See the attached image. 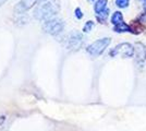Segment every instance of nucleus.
Segmentation results:
<instances>
[{"label":"nucleus","mask_w":146,"mask_h":131,"mask_svg":"<svg viewBox=\"0 0 146 131\" xmlns=\"http://www.w3.org/2000/svg\"><path fill=\"white\" fill-rule=\"evenodd\" d=\"M6 2H7V0H0V7L2 6L3 3H6Z\"/></svg>","instance_id":"obj_17"},{"label":"nucleus","mask_w":146,"mask_h":131,"mask_svg":"<svg viewBox=\"0 0 146 131\" xmlns=\"http://www.w3.org/2000/svg\"><path fill=\"white\" fill-rule=\"evenodd\" d=\"M64 29V23L60 19H49L46 20L43 24V31L49 35H58Z\"/></svg>","instance_id":"obj_3"},{"label":"nucleus","mask_w":146,"mask_h":131,"mask_svg":"<svg viewBox=\"0 0 146 131\" xmlns=\"http://www.w3.org/2000/svg\"><path fill=\"white\" fill-rule=\"evenodd\" d=\"M143 6H144V9L146 10V0H143Z\"/></svg>","instance_id":"obj_18"},{"label":"nucleus","mask_w":146,"mask_h":131,"mask_svg":"<svg viewBox=\"0 0 146 131\" xmlns=\"http://www.w3.org/2000/svg\"><path fill=\"white\" fill-rule=\"evenodd\" d=\"M74 13H75V17H76V19H82L83 18V12H82V10L80 9V8H76L75 9V11H74Z\"/></svg>","instance_id":"obj_15"},{"label":"nucleus","mask_w":146,"mask_h":131,"mask_svg":"<svg viewBox=\"0 0 146 131\" xmlns=\"http://www.w3.org/2000/svg\"><path fill=\"white\" fill-rule=\"evenodd\" d=\"M130 3V0H116V6L119 7V8H127Z\"/></svg>","instance_id":"obj_14"},{"label":"nucleus","mask_w":146,"mask_h":131,"mask_svg":"<svg viewBox=\"0 0 146 131\" xmlns=\"http://www.w3.org/2000/svg\"><path fill=\"white\" fill-rule=\"evenodd\" d=\"M38 1L39 0H21L17 6L14 7V12L19 13V14L20 13H24L25 11L31 9Z\"/></svg>","instance_id":"obj_6"},{"label":"nucleus","mask_w":146,"mask_h":131,"mask_svg":"<svg viewBox=\"0 0 146 131\" xmlns=\"http://www.w3.org/2000/svg\"><path fill=\"white\" fill-rule=\"evenodd\" d=\"M110 21H111V23L113 25H117L119 24V23H121V22H123V15H122V13L120 11H116V12L112 14Z\"/></svg>","instance_id":"obj_10"},{"label":"nucleus","mask_w":146,"mask_h":131,"mask_svg":"<svg viewBox=\"0 0 146 131\" xmlns=\"http://www.w3.org/2000/svg\"><path fill=\"white\" fill-rule=\"evenodd\" d=\"M111 43V39L109 37H104L100 39L95 41L94 43H92L91 45L87 46L86 51L93 57H98L103 54L104 51L106 50V48L108 47Z\"/></svg>","instance_id":"obj_2"},{"label":"nucleus","mask_w":146,"mask_h":131,"mask_svg":"<svg viewBox=\"0 0 146 131\" xmlns=\"http://www.w3.org/2000/svg\"><path fill=\"white\" fill-rule=\"evenodd\" d=\"M113 31L116 33H125V32L131 33V26L128 25L127 23H124V22H121V23L113 26Z\"/></svg>","instance_id":"obj_8"},{"label":"nucleus","mask_w":146,"mask_h":131,"mask_svg":"<svg viewBox=\"0 0 146 131\" xmlns=\"http://www.w3.org/2000/svg\"><path fill=\"white\" fill-rule=\"evenodd\" d=\"M83 42H84V38H83V35L81 33H79V32H72V33H70L67 36L64 45H66L67 49L76 50L82 47Z\"/></svg>","instance_id":"obj_5"},{"label":"nucleus","mask_w":146,"mask_h":131,"mask_svg":"<svg viewBox=\"0 0 146 131\" xmlns=\"http://www.w3.org/2000/svg\"><path fill=\"white\" fill-rule=\"evenodd\" d=\"M130 26H131V33H133V34H140L141 32H143L144 30V26L142 25L140 21L134 23L133 25H130Z\"/></svg>","instance_id":"obj_11"},{"label":"nucleus","mask_w":146,"mask_h":131,"mask_svg":"<svg viewBox=\"0 0 146 131\" xmlns=\"http://www.w3.org/2000/svg\"><path fill=\"white\" fill-rule=\"evenodd\" d=\"M134 51H135V48L130 43H121L110 50L109 56H122L123 58H131L134 56Z\"/></svg>","instance_id":"obj_4"},{"label":"nucleus","mask_w":146,"mask_h":131,"mask_svg":"<svg viewBox=\"0 0 146 131\" xmlns=\"http://www.w3.org/2000/svg\"><path fill=\"white\" fill-rule=\"evenodd\" d=\"M135 51H134V54H135V58H136V61L139 63H143L145 61L146 59V47L145 45L143 43H136L135 44Z\"/></svg>","instance_id":"obj_7"},{"label":"nucleus","mask_w":146,"mask_h":131,"mask_svg":"<svg viewBox=\"0 0 146 131\" xmlns=\"http://www.w3.org/2000/svg\"><path fill=\"white\" fill-rule=\"evenodd\" d=\"M92 1H93V0H92Z\"/></svg>","instance_id":"obj_19"},{"label":"nucleus","mask_w":146,"mask_h":131,"mask_svg":"<svg viewBox=\"0 0 146 131\" xmlns=\"http://www.w3.org/2000/svg\"><path fill=\"white\" fill-rule=\"evenodd\" d=\"M107 3H108L107 0H97V2L94 6V10H95L96 14L103 12L104 10H106L107 9Z\"/></svg>","instance_id":"obj_9"},{"label":"nucleus","mask_w":146,"mask_h":131,"mask_svg":"<svg viewBox=\"0 0 146 131\" xmlns=\"http://www.w3.org/2000/svg\"><path fill=\"white\" fill-rule=\"evenodd\" d=\"M109 9H106V10H104L103 12L98 13L97 15H96V18H97V20L100 23H105L106 20L108 19V17H109Z\"/></svg>","instance_id":"obj_12"},{"label":"nucleus","mask_w":146,"mask_h":131,"mask_svg":"<svg viewBox=\"0 0 146 131\" xmlns=\"http://www.w3.org/2000/svg\"><path fill=\"white\" fill-rule=\"evenodd\" d=\"M93 27H94V22L93 21H87L84 24V26H83V32L88 33V32H91L93 30Z\"/></svg>","instance_id":"obj_13"},{"label":"nucleus","mask_w":146,"mask_h":131,"mask_svg":"<svg viewBox=\"0 0 146 131\" xmlns=\"http://www.w3.org/2000/svg\"><path fill=\"white\" fill-rule=\"evenodd\" d=\"M139 21H140L141 23H144V22H146V12H144L142 15H141L140 19H139Z\"/></svg>","instance_id":"obj_16"},{"label":"nucleus","mask_w":146,"mask_h":131,"mask_svg":"<svg viewBox=\"0 0 146 131\" xmlns=\"http://www.w3.org/2000/svg\"><path fill=\"white\" fill-rule=\"evenodd\" d=\"M59 10V0H39L34 10V18L38 21H46L56 15Z\"/></svg>","instance_id":"obj_1"}]
</instances>
